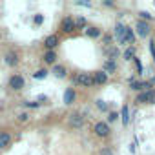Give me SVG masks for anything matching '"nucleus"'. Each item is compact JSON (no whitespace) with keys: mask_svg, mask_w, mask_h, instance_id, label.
Instances as JSON below:
<instances>
[{"mask_svg":"<svg viewBox=\"0 0 155 155\" xmlns=\"http://www.w3.org/2000/svg\"><path fill=\"white\" fill-rule=\"evenodd\" d=\"M150 84H151V86L155 88V75H153V77H151V79H150Z\"/></svg>","mask_w":155,"mask_h":155,"instance_id":"72a5a7b5","label":"nucleus"},{"mask_svg":"<svg viewBox=\"0 0 155 155\" xmlns=\"http://www.w3.org/2000/svg\"><path fill=\"white\" fill-rule=\"evenodd\" d=\"M20 60H22V55L18 49H8L4 53V64L8 68H17L20 64Z\"/></svg>","mask_w":155,"mask_h":155,"instance_id":"423d86ee","label":"nucleus"},{"mask_svg":"<svg viewBox=\"0 0 155 155\" xmlns=\"http://www.w3.org/2000/svg\"><path fill=\"white\" fill-rule=\"evenodd\" d=\"M91 77H93V82H95V86H104V84L110 81V75H108L106 71H102V69H97V71H93V73H91Z\"/></svg>","mask_w":155,"mask_h":155,"instance_id":"9b49d317","label":"nucleus"},{"mask_svg":"<svg viewBox=\"0 0 155 155\" xmlns=\"http://www.w3.org/2000/svg\"><path fill=\"white\" fill-rule=\"evenodd\" d=\"M99 155H115V150L111 146H102L99 150Z\"/></svg>","mask_w":155,"mask_h":155,"instance_id":"393cba45","label":"nucleus"},{"mask_svg":"<svg viewBox=\"0 0 155 155\" xmlns=\"http://www.w3.org/2000/svg\"><path fill=\"white\" fill-rule=\"evenodd\" d=\"M75 99H77V91L73 88H66V91H64V104L71 106L75 102Z\"/></svg>","mask_w":155,"mask_h":155,"instance_id":"a211bd4d","label":"nucleus"},{"mask_svg":"<svg viewBox=\"0 0 155 155\" xmlns=\"http://www.w3.org/2000/svg\"><path fill=\"white\" fill-rule=\"evenodd\" d=\"M133 102H135L137 106H144V104H155V88L137 93Z\"/></svg>","mask_w":155,"mask_h":155,"instance_id":"39448f33","label":"nucleus"},{"mask_svg":"<svg viewBox=\"0 0 155 155\" xmlns=\"http://www.w3.org/2000/svg\"><path fill=\"white\" fill-rule=\"evenodd\" d=\"M71 82H73V86H79V88H91V86H95L91 73H73L71 75Z\"/></svg>","mask_w":155,"mask_h":155,"instance_id":"f03ea898","label":"nucleus"},{"mask_svg":"<svg viewBox=\"0 0 155 155\" xmlns=\"http://www.w3.org/2000/svg\"><path fill=\"white\" fill-rule=\"evenodd\" d=\"M24 106H26V108H40L42 104H40V102H33V101H26Z\"/></svg>","mask_w":155,"mask_h":155,"instance_id":"c85d7f7f","label":"nucleus"},{"mask_svg":"<svg viewBox=\"0 0 155 155\" xmlns=\"http://www.w3.org/2000/svg\"><path fill=\"white\" fill-rule=\"evenodd\" d=\"M66 124L69 130H81L86 124V115L82 111H69L66 115Z\"/></svg>","mask_w":155,"mask_h":155,"instance_id":"f257e3e1","label":"nucleus"},{"mask_svg":"<svg viewBox=\"0 0 155 155\" xmlns=\"http://www.w3.org/2000/svg\"><path fill=\"white\" fill-rule=\"evenodd\" d=\"M57 58H58V57H57V51H46V53L42 55V62H44L46 66H51V68L57 64Z\"/></svg>","mask_w":155,"mask_h":155,"instance_id":"2eb2a0df","label":"nucleus"},{"mask_svg":"<svg viewBox=\"0 0 155 155\" xmlns=\"http://www.w3.org/2000/svg\"><path fill=\"white\" fill-rule=\"evenodd\" d=\"M153 86L150 84V81H131L130 82V90L135 91V93H140V91H146V90H151Z\"/></svg>","mask_w":155,"mask_h":155,"instance_id":"1a4fd4ad","label":"nucleus"},{"mask_svg":"<svg viewBox=\"0 0 155 155\" xmlns=\"http://www.w3.org/2000/svg\"><path fill=\"white\" fill-rule=\"evenodd\" d=\"M60 44V38H58V35H48L46 38H44V48H46V51H55V48Z\"/></svg>","mask_w":155,"mask_h":155,"instance_id":"f8f14e48","label":"nucleus"},{"mask_svg":"<svg viewBox=\"0 0 155 155\" xmlns=\"http://www.w3.org/2000/svg\"><path fill=\"white\" fill-rule=\"evenodd\" d=\"M29 119H31V115H29L28 111H22V113L17 115V122H18V124H28Z\"/></svg>","mask_w":155,"mask_h":155,"instance_id":"412c9836","label":"nucleus"},{"mask_svg":"<svg viewBox=\"0 0 155 155\" xmlns=\"http://www.w3.org/2000/svg\"><path fill=\"white\" fill-rule=\"evenodd\" d=\"M75 29H77V22H75V18L69 17V15H66V17L60 20V24H58V31L64 33V35H71Z\"/></svg>","mask_w":155,"mask_h":155,"instance_id":"0eeeda50","label":"nucleus"},{"mask_svg":"<svg viewBox=\"0 0 155 155\" xmlns=\"http://www.w3.org/2000/svg\"><path fill=\"white\" fill-rule=\"evenodd\" d=\"M75 22H77V29H84V28H88V26H86V18H84V17H79Z\"/></svg>","mask_w":155,"mask_h":155,"instance_id":"a878e982","label":"nucleus"},{"mask_svg":"<svg viewBox=\"0 0 155 155\" xmlns=\"http://www.w3.org/2000/svg\"><path fill=\"white\" fill-rule=\"evenodd\" d=\"M150 53H151V62L155 64V40H150Z\"/></svg>","mask_w":155,"mask_h":155,"instance_id":"bb28decb","label":"nucleus"},{"mask_svg":"<svg viewBox=\"0 0 155 155\" xmlns=\"http://www.w3.org/2000/svg\"><path fill=\"white\" fill-rule=\"evenodd\" d=\"M33 22H35L37 26H40V24L44 22V17H42V15H35V17H33Z\"/></svg>","mask_w":155,"mask_h":155,"instance_id":"7c9ffc66","label":"nucleus"},{"mask_svg":"<svg viewBox=\"0 0 155 155\" xmlns=\"http://www.w3.org/2000/svg\"><path fill=\"white\" fill-rule=\"evenodd\" d=\"M106 8H115V2H113V0H104V2H102Z\"/></svg>","mask_w":155,"mask_h":155,"instance_id":"2f4dec72","label":"nucleus"},{"mask_svg":"<svg viewBox=\"0 0 155 155\" xmlns=\"http://www.w3.org/2000/svg\"><path fill=\"white\" fill-rule=\"evenodd\" d=\"M104 55H106L108 58H111V60H115V58L119 57V49H117L115 46H110V48H104Z\"/></svg>","mask_w":155,"mask_h":155,"instance_id":"6ab92c4d","label":"nucleus"},{"mask_svg":"<svg viewBox=\"0 0 155 155\" xmlns=\"http://www.w3.org/2000/svg\"><path fill=\"white\" fill-rule=\"evenodd\" d=\"M135 58V49L133 48H126L124 49V60H133Z\"/></svg>","mask_w":155,"mask_h":155,"instance_id":"b1692460","label":"nucleus"},{"mask_svg":"<svg viewBox=\"0 0 155 155\" xmlns=\"http://www.w3.org/2000/svg\"><path fill=\"white\" fill-rule=\"evenodd\" d=\"M13 142V133L9 130H0V150L9 148Z\"/></svg>","mask_w":155,"mask_h":155,"instance_id":"9d476101","label":"nucleus"},{"mask_svg":"<svg viewBox=\"0 0 155 155\" xmlns=\"http://www.w3.org/2000/svg\"><path fill=\"white\" fill-rule=\"evenodd\" d=\"M137 15H139V18H140V20H144V22H151V20H155V17H153V15H150L148 11H139Z\"/></svg>","mask_w":155,"mask_h":155,"instance_id":"4be33fe9","label":"nucleus"},{"mask_svg":"<svg viewBox=\"0 0 155 155\" xmlns=\"http://www.w3.org/2000/svg\"><path fill=\"white\" fill-rule=\"evenodd\" d=\"M84 33H86V37H90V38H101V37L104 35L99 26H88V28L84 29Z\"/></svg>","mask_w":155,"mask_h":155,"instance_id":"4468645a","label":"nucleus"},{"mask_svg":"<svg viewBox=\"0 0 155 155\" xmlns=\"http://www.w3.org/2000/svg\"><path fill=\"white\" fill-rule=\"evenodd\" d=\"M8 88L11 91H22L26 88V77L22 73H11L8 79Z\"/></svg>","mask_w":155,"mask_h":155,"instance_id":"7ed1b4c3","label":"nucleus"},{"mask_svg":"<svg viewBox=\"0 0 155 155\" xmlns=\"http://www.w3.org/2000/svg\"><path fill=\"white\" fill-rule=\"evenodd\" d=\"M135 31H137L139 38H148V37L151 35V26H150V22H144V20L137 18V22H135Z\"/></svg>","mask_w":155,"mask_h":155,"instance_id":"6e6552de","label":"nucleus"},{"mask_svg":"<svg viewBox=\"0 0 155 155\" xmlns=\"http://www.w3.org/2000/svg\"><path fill=\"white\" fill-rule=\"evenodd\" d=\"M124 33H126V24L117 22V24H115V37H117V40H119L120 46H122V42H124Z\"/></svg>","mask_w":155,"mask_h":155,"instance_id":"f3484780","label":"nucleus"},{"mask_svg":"<svg viewBox=\"0 0 155 155\" xmlns=\"http://www.w3.org/2000/svg\"><path fill=\"white\" fill-rule=\"evenodd\" d=\"M48 69L46 68H42V69H37L35 73H33V79H46V77H48Z\"/></svg>","mask_w":155,"mask_h":155,"instance_id":"5701e85b","label":"nucleus"},{"mask_svg":"<svg viewBox=\"0 0 155 155\" xmlns=\"http://www.w3.org/2000/svg\"><path fill=\"white\" fill-rule=\"evenodd\" d=\"M97 106H99L101 110H108V106H106V104H104L102 101H97Z\"/></svg>","mask_w":155,"mask_h":155,"instance_id":"473e14b6","label":"nucleus"},{"mask_svg":"<svg viewBox=\"0 0 155 155\" xmlns=\"http://www.w3.org/2000/svg\"><path fill=\"white\" fill-rule=\"evenodd\" d=\"M120 119H122V124H124V126H128V124H130V111H128V104H124V106H122Z\"/></svg>","mask_w":155,"mask_h":155,"instance_id":"aec40b11","label":"nucleus"},{"mask_svg":"<svg viewBox=\"0 0 155 155\" xmlns=\"http://www.w3.org/2000/svg\"><path fill=\"white\" fill-rule=\"evenodd\" d=\"M51 73L57 77V79H66V77H68V68L62 66V64H55L51 68Z\"/></svg>","mask_w":155,"mask_h":155,"instance_id":"dca6fc26","label":"nucleus"},{"mask_svg":"<svg viewBox=\"0 0 155 155\" xmlns=\"http://www.w3.org/2000/svg\"><path fill=\"white\" fill-rule=\"evenodd\" d=\"M91 131H93V135L99 137V139H108V137L111 135V126H110V122H106V120H97V122L93 124Z\"/></svg>","mask_w":155,"mask_h":155,"instance_id":"20e7f679","label":"nucleus"},{"mask_svg":"<svg viewBox=\"0 0 155 155\" xmlns=\"http://www.w3.org/2000/svg\"><path fill=\"white\" fill-rule=\"evenodd\" d=\"M117 119H119L117 111H110V113H108V120H110V124H111V122H115Z\"/></svg>","mask_w":155,"mask_h":155,"instance_id":"c756f323","label":"nucleus"},{"mask_svg":"<svg viewBox=\"0 0 155 155\" xmlns=\"http://www.w3.org/2000/svg\"><path fill=\"white\" fill-rule=\"evenodd\" d=\"M117 69H119L117 60H111V58H106V60H104V64H102V71H106L108 75H115Z\"/></svg>","mask_w":155,"mask_h":155,"instance_id":"ddd939ff","label":"nucleus"},{"mask_svg":"<svg viewBox=\"0 0 155 155\" xmlns=\"http://www.w3.org/2000/svg\"><path fill=\"white\" fill-rule=\"evenodd\" d=\"M133 62H135V68H137V71H139V75L142 73V62H140V58L139 57H135L133 58Z\"/></svg>","mask_w":155,"mask_h":155,"instance_id":"cd10ccee","label":"nucleus"}]
</instances>
